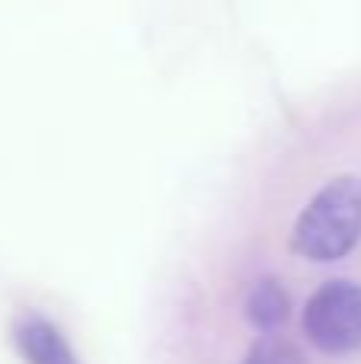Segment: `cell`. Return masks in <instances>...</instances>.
Here are the masks:
<instances>
[{
	"instance_id": "1",
	"label": "cell",
	"mask_w": 361,
	"mask_h": 364,
	"mask_svg": "<svg viewBox=\"0 0 361 364\" xmlns=\"http://www.w3.org/2000/svg\"><path fill=\"white\" fill-rule=\"evenodd\" d=\"M361 240V179L339 176L326 182L291 230V250L311 262H339Z\"/></svg>"
},
{
	"instance_id": "2",
	"label": "cell",
	"mask_w": 361,
	"mask_h": 364,
	"mask_svg": "<svg viewBox=\"0 0 361 364\" xmlns=\"http://www.w3.org/2000/svg\"><path fill=\"white\" fill-rule=\"evenodd\" d=\"M304 329L323 355H352L361 348V284L326 282L304 307Z\"/></svg>"
},
{
	"instance_id": "3",
	"label": "cell",
	"mask_w": 361,
	"mask_h": 364,
	"mask_svg": "<svg viewBox=\"0 0 361 364\" xmlns=\"http://www.w3.org/2000/svg\"><path fill=\"white\" fill-rule=\"evenodd\" d=\"M13 339H16V348L26 364H80L61 329L38 314L19 316L13 326Z\"/></svg>"
},
{
	"instance_id": "4",
	"label": "cell",
	"mask_w": 361,
	"mask_h": 364,
	"mask_svg": "<svg viewBox=\"0 0 361 364\" xmlns=\"http://www.w3.org/2000/svg\"><path fill=\"white\" fill-rule=\"evenodd\" d=\"M247 320L262 333H272L288 320V294L281 291L279 282L262 278L247 297Z\"/></svg>"
},
{
	"instance_id": "5",
	"label": "cell",
	"mask_w": 361,
	"mask_h": 364,
	"mask_svg": "<svg viewBox=\"0 0 361 364\" xmlns=\"http://www.w3.org/2000/svg\"><path fill=\"white\" fill-rule=\"evenodd\" d=\"M243 364H307L301 348L291 339L281 336H262L259 342H253V348L247 352Z\"/></svg>"
}]
</instances>
